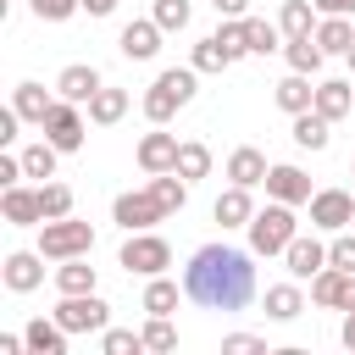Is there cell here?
I'll use <instances>...</instances> for the list:
<instances>
[{"instance_id": "cell-17", "label": "cell", "mask_w": 355, "mask_h": 355, "mask_svg": "<svg viewBox=\"0 0 355 355\" xmlns=\"http://www.w3.org/2000/svg\"><path fill=\"white\" fill-rule=\"evenodd\" d=\"M22 338H28V355H67V327L55 322V316H33L28 327H22Z\"/></svg>"}, {"instance_id": "cell-2", "label": "cell", "mask_w": 355, "mask_h": 355, "mask_svg": "<svg viewBox=\"0 0 355 355\" xmlns=\"http://www.w3.org/2000/svg\"><path fill=\"white\" fill-rule=\"evenodd\" d=\"M194 89H200V72H194V67H166V72L150 83V94H144V116H150L155 128H166V122L194 100Z\"/></svg>"}, {"instance_id": "cell-40", "label": "cell", "mask_w": 355, "mask_h": 355, "mask_svg": "<svg viewBox=\"0 0 355 355\" xmlns=\"http://www.w3.org/2000/svg\"><path fill=\"white\" fill-rule=\"evenodd\" d=\"M166 33H183L189 28V0H155V11H150Z\"/></svg>"}, {"instance_id": "cell-46", "label": "cell", "mask_w": 355, "mask_h": 355, "mask_svg": "<svg viewBox=\"0 0 355 355\" xmlns=\"http://www.w3.org/2000/svg\"><path fill=\"white\" fill-rule=\"evenodd\" d=\"M216 6V17H244L250 11V0H211Z\"/></svg>"}, {"instance_id": "cell-7", "label": "cell", "mask_w": 355, "mask_h": 355, "mask_svg": "<svg viewBox=\"0 0 355 355\" xmlns=\"http://www.w3.org/2000/svg\"><path fill=\"white\" fill-rule=\"evenodd\" d=\"M349 222H355V194H349V189H316V194H311V227L344 233Z\"/></svg>"}, {"instance_id": "cell-3", "label": "cell", "mask_w": 355, "mask_h": 355, "mask_svg": "<svg viewBox=\"0 0 355 355\" xmlns=\"http://www.w3.org/2000/svg\"><path fill=\"white\" fill-rule=\"evenodd\" d=\"M294 233H300V222H294V205H283V200H272L266 211L250 216V250L255 255H283Z\"/></svg>"}, {"instance_id": "cell-24", "label": "cell", "mask_w": 355, "mask_h": 355, "mask_svg": "<svg viewBox=\"0 0 355 355\" xmlns=\"http://www.w3.org/2000/svg\"><path fill=\"white\" fill-rule=\"evenodd\" d=\"M327 139H333V122H327L316 105L294 116V144H300V150H311V155H316V150H327Z\"/></svg>"}, {"instance_id": "cell-15", "label": "cell", "mask_w": 355, "mask_h": 355, "mask_svg": "<svg viewBox=\"0 0 355 355\" xmlns=\"http://www.w3.org/2000/svg\"><path fill=\"white\" fill-rule=\"evenodd\" d=\"M161 33H166V28H161L155 17H144V22H128V28H122V39H116V50H122L128 61H150V55L161 50Z\"/></svg>"}, {"instance_id": "cell-20", "label": "cell", "mask_w": 355, "mask_h": 355, "mask_svg": "<svg viewBox=\"0 0 355 355\" xmlns=\"http://www.w3.org/2000/svg\"><path fill=\"white\" fill-rule=\"evenodd\" d=\"M11 105H17V116L33 122V128H44V116L55 111V100L44 94V83H17V89H11Z\"/></svg>"}, {"instance_id": "cell-32", "label": "cell", "mask_w": 355, "mask_h": 355, "mask_svg": "<svg viewBox=\"0 0 355 355\" xmlns=\"http://www.w3.org/2000/svg\"><path fill=\"white\" fill-rule=\"evenodd\" d=\"M244 44H250V55H272L283 44V28L266 17H244Z\"/></svg>"}, {"instance_id": "cell-41", "label": "cell", "mask_w": 355, "mask_h": 355, "mask_svg": "<svg viewBox=\"0 0 355 355\" xmlns=\"http://www.w3.org/2000/svg\"><path fill=\"white\" fill-rule=\"evenodd\" d=\"M39 22H67L72 11H83V0H28Z\"/></svg>"}, {"instance_id": "cell-4", "label": "cell", "mask_w": 355, "mask_h": 355, "mask_svg": "<svg viewBox=\"0 0 355 355\" xmlns=\"http://www.w3.org/2000/svg\"><path fill=\"white\" fill-rule=\"evenodd\" d=\"M39 250H44V261H72V255H89V250H94V227H89V222H78V216L39 222Z\"/></svg>"}, {"instance_id": "cell-26", "label": "cell", "mask_w": 355, "mask_h": 355, "mask_svg": "<svg viewBox=\"0 0 355 355\" xmlns=\"http://www.w3.org/2000/svg\"><path fill=\"white\" fill-rule=\"evenodd\" d=\"M277 28H283V39H305V33H316V0H283Z\"/></svg>"}, {"instance_id": "cell-30", "label": "cell", "mask_w": 355, "mask_h": 355, "mask_svg": "<svg viewBox=\"0 0 355 355\" xmlns=\"http://www.w3.org/2000/svg\"><path fill=\"white\" fill-rule=\"evenodd\" d=\"M122 116H128V89H111V83H105V89L89 100V122H94V128H111V122H122Z\"/></svg>"}, {"instance_id": "cell-37", "label": "cell", "mask_w": 355, "mask_h": 355, "mask_svg": "<svg viewBox=\"0 0 355 355\" xmlns=\"http://www.w3.org/2000/svg\"><path fill=\"white\" fill-rule=\"evenodd\" d=\"M39 205H44V222L72 216V189L67 183H39Z\"/></svg>"}, {"instance_id": "cell-47", "label": "cell", "mask_w": 355, "mask_h": 355, "mask_svg": "<svg viewBox=\"0 0 355 355\" xmlns=\"http://www.w3.org/2000/svg\"><path fill=\"white\" fill-rule=\"evenodd\" d=\"M338 344H344V349H355V305L344 311V327H338Z\"/></svg>"}, {"instance_id": "cell-42", "label": "cell", "mask_w": 355, "mask_h": 355, "mask_svg": "<svg viewBox=\"0 0 355 355\" xmlns=\"http://www.w3.org/2000/svg\"><path fill=\"white\" fill-rule=\"evenodd\" d=\"M327 266L355 272V233H333V244H327Z\"/></svg>"}, {"instance_id": "cell-11", "label": "cell", "mask_w": 355, "mask_h": 355, "mask_svg": "<svg viewBox=\"0 0 355 355\" xmlns=\"http://www.w3.org/2000/svg\"><path fill=\"white\" fill-rule=\"evenodd\" d=\"M0 277H6L11 294H33L44 283V250H11L6 266H0Z\"/></svg>"}, {"instance_id": "cell-34", "label": "cell", "mask_w": 355, "mask_h": 355, "mask_svg": "<svg viewBox=\"0 0 355 355\" xmlns=\"http://www.w3.org/2000/svg\"><path fill=\"white\" fill-rule=\"evenodd\" d=\"M172 172H178V178H189V183H194V178H205V172H211V150H205L200 139H183V144H178V166H172Z\"/></svg>"}, {"instance_id": "cell-27", "label": "cell", "mask_w": 355, "mask_h": 355, "mask_svg": "<svg viewBox=\"0 0 355 355\" xmlns=\"http://www.w3.org/2000/svg\"><path fill=\"white\" fill-rule=\"evenodd\" d=\"M283 55H288V67L305 72V78H316L322 61H327V50L316 44V33H305V39H283Z\"/></svg>"}, {"instance_id": "cell-21", "label": "cell", "mask_w": 355, "mask_h": 355, "mask_svg": "<svg viewBox=\"0 0 355 355\" xmlns=\"http://www.w3.org/2000/svg\"><path fill=\"white\" fill-rule=\"evenodd\" d=\"M316 111H322L327 122L349 116V111H355V83H344V78H327V83H316Z\"/></svg>"}, {"instance_id": "cell-49", "label": "cell", "mask_w": 355, "mask_h": 355, "mask_svg": "<svg viewBox=\"0 0 355 355\" xmlns=\"http://www.w3.org/2000/svg\"><path fill=\"white\" fill-rule=\"evenodd\" d=\"M344 61H349V72H355V44H349V55H344Z\"/></svg>"}, {"instance_id": "cell-18", "label": "cell", "mask_w": 355, "mask_h": 355, "mask_svg": "<svg viewBox=\"0 0 355 355\" xmlns=\"http://www.w3.org/2000/svg\"><path fill=\"white\" fill-rule=\"evenodd\" d=\"M211 216H216L222 227H250V216H255V200H250V189H244V183L222 189V194H216V205H211Z\"/></svg>"}, {"instance_id": "cell-36", "label": "cell", "mask_w": 355, "mask_h": 355, "mask_svg": "<svg viewBox=\"0 0 355 355\" xmlns=\"http://www.w3.org/2000/svg\"><path fill=\"white\" fill-rule=\"evenodd\" d=\"M189 67H194V72H227L233 61H227V50H222V44H216V33H211V39H200V44H194Z\"/></svg>"}, {"instance_id": "cell-8", "label": "cell", "mask_w": 355, "mask_h": 355, "mask_svg": "<svg viewBox=\"0 0 355 355\" xmlns=\"http://www.w3.org/2000/svg\"><path fill=\"white\" fill-rule=\"evenodd\" d=\"M44 139H50L61 155L83 150V111H78L72 100H61V94H55V111L44 116Z\"/></svg>"}, {"instance_id": "cell-6", "label": "cell", "mask_w": 355, "mask_h": 355, "mask_svg": "<svg viewBox=\"0 0 355 355\" xmlns=\"http://www.w3.org/2000/svg\"><path fill=\"white\" fill-rule=\"evenodd\" d=\"M122 266L128 272H139V277H155V272H166L172 266V244L161 239V233H133L128 244H122Z\"/></svg>"}, {"instance_id": "cell-44", "label": "cell", "mask_w": 355, "mask_h": 355, "mask_svg": "<svg viewBox=\"0 0 355 355\" xmlns=\"http://www.w3.org/2000/svg\"><path fill=\"white\" fill-rule=\"evenodd\" d=\"M17 122H22V116H17V105H6V111H0V144H11V139H17Z\"/></svg>"}, {"instance_id": "cell-39", "label": "cell", "mask_w": 355, "mask_h": 355, "mask_svg": "<svg viewBox=\"0 0 355 355\" xmlns=\"http://www.w3.org/2000/svg\"><path fill=\"white\" fill-rule=\"evenodd\" d=\"M139 333H144V349H178V327L166 316H150Z\"/></svg>"}, {"instance_id": "cell-9", "label": "cell", "mask_w": 355, "mask_h": 355, "mask_svg": "<svg viewBox=\"0 0 355 355\" xmlns=\"http://www.w3.org/2000/svg\"><path fill=\"white\" fill-rule=\"evenodd\" d=\"M161 216H166V211L155 205L150 189H139V194H116V200H111V222L128 227V233H144V227H155Z\"/></svg>"}, {"instance_id": "cell-48", "label": "cell", "mask_w": 355, "mask_h": 355, "mask_svg": "<svg viewBox=\"0 0 355 355\" xmlns=\"http://www.w3.org/2000/svg\"><path fill=\"white\" fill-rule=\"evenodd\" d=\"M83 11H89V17H111V11H116V0H83Z\"/></svg>"}, {"instance_id": "cell-23", "label": "cell", "mask_w": 355, "mask_h": 355, "mask_svg": "<svg viewBox=\"0 0 355 355\" xmlns=\"http://www.w3.org/2000/svg\"><path fill=\"white\" fill-rule=\"evenodd\" d=\"M300 311H305V288H300V277L266 288V316H272V322H294Z\"/></svg>"}, {"instance_id": "cell-25", "label": "cell", "mask_w": 355, "mask_h": 355, "mask_svg": "<svg viewBox=\"0 0 355 355\" xmlns=\"http://www.w3.org/2000/svg\"><path fill=\"white\" fill-rule=\"evenodd\" d=\"M150 194H155V205H161L166 216H178V211L189 205V178H178V172H150Z\"/></svg>"}, {"instance_id": "cell-13", "label": "cell", "mask_w": 355, "mask_h": 355, "mask_svg": "<svg viewBox=\"0 0 355 355\" xmlns=\"http://www.w3.org/2000/svg\"><path fill=\"white\" fill-rule=\"evenodd\" d=\"M0 216H6L11 227H39V222H44V205H39V189H22V183H11V189H0Z\"/></svg>"}, {"instance_id": "cell-19", "label": "cell", "mask_w": 355, "mask_h": 355, "mask_svg": "<svg viewBox=\"0 0 355 355\" xmlns=\"http://www.w3.org/2000/svg\"><path fill=\"white\" fill-rule=\"evenodd\" d=\"M139 166H144V172H172V166H178V139L161 133V128L144 133V139H139Z\"/></svg>"}, {"instance_id": "cell-29", "label": "cell", "mask_w": 355, "mask_h": 355, "mask_svg": "<svg viewBox=\"0 0 355 355\" xmlns=\"http://www.w3.org/2000/svg\"><path fill=\"white\" fill-rule=\"evenodd\" d=\"M316 44H322L327 55H349V44H355V22H349V17H322V22H316Z\"/></svg>"}, {"instance_id": "cell-16", "label": "cell", "mask_w": 355, "mask_h": 355, "mask_svg": "<svg viewBox=\"0 0 355 355\" xmlns=\"http://www.w3.org/2000/svg\"><path fill=\"white\" fill-rule=\"evenodd\" d=\"M266 194L283 200V205H311L316 189H311V178H305L300 166H272V172H266Z\"/></svg>"}, {"instance_id": "cell-28", "label": "cell", "mask_w": 355, "mask_h": 355, "mask_svg": "<svg viewBox=\"0 0 355 355\" xmlns=\"http://www.w3.org/2000/svg\"><path fill=\"white\" fill-rule=\"evenodd\" d=\"M272 94H277V105H283L288 116H300V111H311V105H316V89H311V78H305V72H288Z\"/></svg>"}, {"instance_id": "cell-38", "label": "cell", "mask_w": 355, "mask_h": 355, "mask_svg": "<svg viewBox=\"0 0 355 355\" xmlns=\"http://www.w3.org/2000/svg\"><path fill=\"white\" fill-rule=\"evenodd\" d=\"M100 349H105V355H139V349H144V333H133V327H105V333H100Z\"/></svg>"}, {"instance_id": "cell-31", "label": "cell", "mask_w": 355, "mask_h": 355, "mask_svg": "<svg viewBox=\"0 0 355 355\" xmlns=\"http://www.w3.org/2000/svg\"><path fill=\"white\" fill-rule=\"evenodd\" d=\"M55 288H61V294H94V266H89V255L61 261V266H55Z\"/></svg>"}, {"instance_id": "cell-33", "label": "cell", "mask_w": 355, "mask_h": 355, "mask_svg": "<svg viewBox=\"0 0 355 355\" xmlns=\"http://www.w3.org/2000/svg\"><path fill=\"white\" fill-rule=\"evenodd\" d=\"M55 155H61V150H55L50 139H39V144H28V150H22V172H28V178H39V183H50V178H55Z\"/></svg>"}, {"instance_id": "cell-43", "label": "cell", "mask_w": 355, "mask_h": 355, "mask_svg": "<svg viewBox=\"0 0 355 355\" xmlns=\"http://www.w3.org/2000/svg\"><path fill=\"white\" fill-rule=\"evenodd\" d=\"M222 349H227V355H261V349H266V338H255V333H227V338H222Z\"/></svg>"}, {"instance_id": "cell-10", "label": "cell", "mask_w": 355, "mask_h": 355, "mask_svg": "<svg viewBox=\"0 0 355 355\" xmlns=\"http://www.w3.org/2000/svg\"><path fill=\"white\" fill-rule=\"evenodd\" d=\"M311 300H316L322 311H349V305H355V272L322 266V272L311 277Z\"/></svg>"}, {"instance_id": "cell-22", "label": "cell", "mask_w": 355, "mask_h": 355, "mask_svg": "<svg viewBox=\"0 0 355 355\" xmlns=\"http://www.w3.org/2000/svg\"><path fill=\"white\" fill-rule=\"evenodd\" d=\"M266 172H272V166H266V155H261L255 144H239V150L227 155V178H233V183H244V189L266 183Z\"/></svg>"}, {"instance_id": "cell-5", "label": "cell", "mask_w": 355, "mask_h": 355, "mask_svg": "<svg viewBox=\"0 0 355 355\" xmlns=\"http://www.w3.org/2000/svg\"><path fill=\"white\" fill-rule=\"evenodd\" d=\"M67 333H105L111 327V305L100 294H61V305L50 311Z\"/></svg>"}, {"instance_id": "cell-12", "label": "cell", "mask_w": 355, "mask_h": 355, "mask_svg": "<svg viewBox=\"0 0 355 355\" xmlns=\"http://www.w3.org/2000/svg\"><path fill=\"white\" fill-rule=\"evenodd\" d=\"M283 266H288V277H316L322 266H327V244L322 239H311V233H294L288 239V250H283Z\"/></svg>"}, {"instance_id": "cell-35", "label": "cell", "mask_w": 355, "mask_h": 355, "mask_svg": "<svg viewBox=\"0 0 355 355\" xmlns=\"http://www.w3.org/2000/svg\"><path fill=\"white\" fill-rule=\"evenodd\" d=\"M178 294H183V288H178L172 277H161V272H155V277H150V288H144V311H150V316H172V311H178Z\"/></svg>"}, {"instance_id": "cell-14", "label": "cell", "mask_w": 355, "mask_h": 355, "mask_svg": "<svg viewBox=\"0 0 355 355\" xmlns=\"http://www.w3.org/2000/svg\"><path fill=\"white\" fill-rule=\"evenodd\" d=\"M100 89H105V78H100L94 67H83V61L61 67V78H55V94H61V100H72V105H89Z\"/></svg>"}, {"instance_id": "cell-45", "label": "cell", "mask_w": 355, "mask_h": 355, "mask_svg": "<svg viewBox=\"0 0 355 355\" xmlns=\"http://www.w3.org/2000/svg\"><path fill=\"white\" fill-rule=\"evenodd\" d=\"M322 17H355V0H316Z\"/></svg>"}, {"instance_id": "cell-1", "label": "cell", "mask_w": 355, "mask_h": 355, "mask_svg": "<svg viewBox=\"0 0 355 355\" xmlns=\"http://www.w3.org/2000/svg\"><path fill=\"white\" fill-rule=\"evenodd\" d=\"M183 300L205 311H244L255 300V250L200 244L183 266Z\"/></svg>"}, {"instance_id": "cell-50", "label": "cell", "mask_w": 355, "mask_h": 355, "mask_svg": "<svg viewBox=\"0 0 355 355\" xmlns=\"http://www.w3.org/2000/svg\"><path fill=\"white\" fill-rule=\"evenodd\" d=\"M349 178H355V161H349Z\"/></svg>"}]
</instances>
